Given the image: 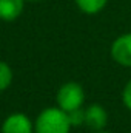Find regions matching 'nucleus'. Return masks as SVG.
<instances>
[{"mask_svg":"<svg viewBox=\"0 0 131 133\" xmlns=\"http://www.w3.org/2000/svg\"><path fill=\"white\" fill-rule=\"evenodd\" d=\"M120 99H122L123 107H125L128 111H131V77L127 81V84H125V85H123V88H122Z\"/></svg>","mask_w":131,"mask_h":133,"instance_id":"obj_10","label":"nucleus"},{"mask_svg":"<svg viewBox=\"0 0 131 133\" xmlns=\"http://www.w3.org/2000/svg\"><path fill=\"white\" fill-rule=\"evenodd\" d=\"M74 5L83 14H86V16H96V14L102 12L106 8L108 0H74Z\"/></svg>","mask_w":131,"mask_h":133,"instance_id":"obj_7","label":"nucleus"},{"mask_svg":"<svg viewBox=\"0 0 131 133\" xmlns=\"http://www.w3.org/2000/svg\"><path fill=\"white\" fill-rule=\"evenodd\" d=\"M0 133H34V119L23 111H12L2 121Z\"/></svg>","mask_w":131,"mask_h":133,"instance_id":"obj_4","label":"nucleus"},{"mask_svg":"<svg viewBox=\"0 0 131 133\" xmlns=\"http://www.w3.org/2000/svg\"><path fill=\"white\" fill-rule=\"evenodd\" d=\"M83 108H85V107H83ZM83 108L68 113L72 129H76V127H83V122H85V113H83Z\"/></svg>","mask_w":131,"mask_h":133,"instance_id":"obj_9","label":"nucleus"},{"mask_svg":"<svg viewBox=\"0 0 131 133\" xmlns=\"http://www.w3.org/2000/svg\"><path fill=\"white\" fill-rule=\"evenodd\" d=\"M110 56L122 68H131V31L117 36L110 46Z\"/></svg>","mask_w":131,"mask_h":133,"instance_id":"obj_3","label":"nucleus"},{"mask_svg":"<svg viewBox=\"0 0 131 133\" xmlns=\"http://www.w3.org/2000/svg\"><path fill=\"white\" fill-rule=\"evenodd\" d=\"M71 130L72 125L68 113L57 105L40 110L34 119V133H71Z\"/></svg>","mask_w":131,"mask_h":133,"instance_id":"obj_1","label":"nucleus"},{"mask_svg":"<svg viewBox=\"0 0 131 133\" xmlns=\"http://www.w3.org/2000/svg\"><path fill=\"white\" fill-rule=\"evenodd\" d=\"M26 2H33V3H37V2H45V0H26Z\"/></svg>","mask_w":131,"mask_h":133,"instance_id":"obj_12","label":"nucleus"},{"mask_svg":"<svg viewBox=\"0 0 131 133\" xmlns=\"http://www.w3.org/2000/svg\"><path fill=\"white\" fill-rule=\"evenodd\" d=\"M26 0H0V20L11 23L16 22L25 11Z\"/></svg>","mask_w":131,"mask_h":133,"instance_id":"obj_6","label":"nucleus"},{"mask_svg":"<svg viewBox=\"0 0 131 133\" xmlns=\"http://www.w3.org/2000/svg\"><path fill=\"white\" fill-rule=\"evenodd\" d=\"M85 113V122L83 127H86L91 132H100L105 130L106 124H108V111L102 104H90L83 108Z\"/></svg>","mask_w":131,"mask_h":133,"instance_id":"obj_5","label":"nucleus"},{"mask_svg":"<svg viewBox=\"0 0 131 133\" xmlns=\"http://www.w3.org/2000/svg\"><path fill=\"white\" fill-rule=\"evenodd\" d=\"M12 81H14V73L11 65L0 59V95L5 93L12 85Z\"/></svg>","mask_w":131,"mask_h":133,"instance_id":"obj_8","label":"nucleus"},{"mask_svg":"<svg viewBox=\"0 0 131 133\" xmlns=\"http://www.w3.org/2000/svg\"><path fill=\"white\" fill-rule=\"evenodd\" d=\"M85 99H86L85 90L82 84L76 81L63 82L56 91V105L60 110H63L65 113H71V111L83 108Z\"/></svg>","mask_w":131,"mask_h":133,"instance_id":"obj_2","label":"nucleus"},{"mask_svg":"<svg viewBox=\"0 0 131 133\" xmlns=\"http://www.w3.org/2000/svg\"><path fill=\"white\" fill-rule=\"evenodd\" d=\"M93 133H113V132H108V130H100V132H93Z\"/></svg>","mask_w":131,"mask_h":133,"instance_id":"obj_11","label":"nucleus"}]
</instances>
